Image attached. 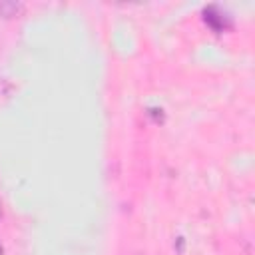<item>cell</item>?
Instances as JSON below:
<instances>
[{
  "mask_svg": "<svg viewBox=\"0 0 255 255\" xmlns=\"http://www.w3.org/2000/svg\"><path fill=\"white\" fill-rule=\"evenodd\" d=\"M0 215H2V207H0Z\"/></svg>",
  "mask_w": 255,
  "mask_h": 255,
  "instance_id": "4",
  "label": "cell"
},
{
  "mask_svg": "<svg viewBox=\"0 0 255 255\" xmlns=\"http://www.w3.org/2000/svg\"><path fill=\"white\" fill-rule=\"evenodd\" d=\"M0 255H4V251H2V247H0Z\"/></svg>",
  "mask_w": 255,
  "mask_h": 255,
  "instance_id": "3",
  "label": "cell"
},
{
  "mask_svg": "<svg viewBox=\"0 0 255 255\" xmlns=\"http://www.w3.org/2000/svg\"><path fill=\"white\" fill-rule=\"evenodd\" d=\"M203 16H205V22L215 30V32H223L231 26V18L217 6H209L203 10Z\"/></svg>",
  "mask_w": 255,
  "mask_h": 255,
  "instance_id": "1",
  "label": "cell"
},
{
  "mask_svg": "<svg viewBox=\"0 0 255 255\" xmlns=\"http://www.w3.org/2000/svg\"><path fill=\"white\" fill-rule=\"evenodd\" d=\"M20 10H22V4H16V2H0V14L6 16V18L16 16Z\"/></svg>",
  "mask_w": 255,
  "mask_h": 255,
  "instance_id": "2",
  "label": "cell"
}]
</instances>
